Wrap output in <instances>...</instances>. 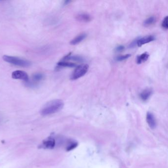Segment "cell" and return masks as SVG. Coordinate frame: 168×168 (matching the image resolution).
I'll list each match as a JSON object with an SVG mask.
<instances>
[{"label":"cell","instance_id":"cell-1","mask_svg":"<svg viewBox=\"0 0 168 168\" xmlns=\"http://www.w3.org/2000/svg\"><path fill=\"white\" fill-rule=\"evenodd\" d=\"M64 102L59 99L52 100L45 104L41 111L42 116H48L59 112L64 107Z\"/></svg>","mask_w":168,"mask_h":168},{"label":"cell","instance_id":"cell-2","mask_svg":"<svg viewBox=\"0 0 168 168\" xmlns=\"http://www.w3.org/2000/svg\"><path fill=\"white\" fill-rule=\"evenodd\" d=\"M3 60L8 63L15 66L22 67H28L31 66V63L28 60L22 59L21 58L14 57V56L4 55L3 57Z\"/></svg>","mask_w":168,"mask_h":168},{"label":"cell","instance_id":"cell-3","mask_svg":"<svg viewBox=\"0 0 168 168\" xmlns=\"http://www.w3.org/2000/svg\"><path fill=\"white\" fill-rule=\"evenodd\" d=\"M89 66L87 64H81L78 66L72 74V80H77L83 77L87 72Z\"/></svg>","mask_w":168,"mask_h":168},{"label":"cell","instance_id":"cell-4","mask_svg":"<svg viewBox=\"0 0 168 168\" xmlns=\"http://www.w3.org/2000/svg\"><path fill=\"white\" fill-rule=\"evenodd\" d=\"M56 145L55 139L53 136H50L43 141L39 145V148L44 149H53Z\"/></svg>","mask_w":168,"mask_h":168},{"label":"cell","instance_id":"cell-5","mask_svg":"<svg viewBox=\"0 0 168 168\" xmlns=\"http://www.w3.org/2000/svg\"><path fill=\"white\" fill-rule=\"evenodd\" d=\"M44 75L41 72H37L34 74L32 77V81H29L26 82V85L29 87H36L38 86L39 82L44 79Z\"/></svg>","mask_w":168,"mask_h":168},{"label":"cell","instance_id":"cell-6","mask_svg":"<svg viewBox=\"0 0 168 168\" xmlns=\"http://www.w3.org/2000/svg\"><path fill=\"white\" fill-rule=\"evenodd\" d=\"M12 78L14 79H20L27 82L29 80V76L26 72L21 70H17L12 72L11 75Z\"/></svg>","mask_w":168,"mask_h":168},{"label":"cell","instance_id":"cell-7","mask_svg":"<svg viewBox=\"0 0 168 168\" xmlns=\"http://www.w3.org/2000/svg\"><path fill=\"white\" fill-rule=\"evenodd\" d=\"M146 121L149 127L152 129H155L156 127V121L154 115L152 113L148 112L146 114Z\"/></svg>","mask_w":168,"mask_h":168},{"label":"cell","instance_id":"cell-8","mask_svg":"<svg viewBox=\"0 0 168 168\" xmlns=\"http://www.w3.org/2000/svg\"><path fill=\"white\" fill-rule=\"evenodd\" d=\"M155 39V37L152 35L145 36L141 38H138V40L137 41V45L139 47H142L145 44H148L154 41Z\"/></svg>","mask_w":168,"mask_h":168},{"label":"cell","instance_id":"cell-9","mask_svg":"<svg viewBox=\"0 0 168 168\" xmlns=\"http://www.w3.org/2000/svg\"><path fill=\"white\" fill-rule=\"evenodd\" d=\"M152 94V91L151 89L147 88L145 89L140 94V97L143 101H147L149 99L150 96H151Z\"/></svg>","mask_w":168,"mask_h":168},{"label":"cell","instance_id":"cell-10","mask_svg":"<svg viewBox=\"0 0 168 168\" xmlns=\"http://www.w3.org/2000/svg\"><path fill=\"white\" fill-rule=\"evenodd\" d=\"M87 37V35L85 33H82L81 34L79 35L77 37H75L74 39L72 40L70 42V44L72 45H77L78 44H79L80 42L83 41L85 38Z\"/></svg>","mask_w":168,"mask_h":168},{"label":"cell","instance_id":"cell-11","mask_svg":"<svg viewBox=\"0 0 168 168\" xmlns=\"http://www.w3.org/2000/svg\"><path fill=\"white\" fill-rule=\"evenodd\" d=\"M76 18L77 20L82 22H88L92 19L91 17L86 14H79L77 15Z\"/></svg>","mask_w":168,"mask_h":168},{"label":"cell","instance_id":"cell-12","mask_svg":"<svg viewBox=\"0 0 168 168\" xmlns=\"http://www.w3.org/2000/svg\"><path fill=\"white\" fill-rule=\"evenodd\" d=\"M68 60H72V61H75L81 62L83 61L82 58L81 56H78V55H72L71 54L67 55L63 58L62 61H66Z\"/></svg>","mask_w":168,"mask_h":168},{"label":"cell","instance_id":"cell-13","mask_svg":"<svg viewBox=\"0 0 168 168\" xmlns=\"http://www.w3.org/2000/svg\"><path fill=\"white\" fill-rule=\"evenodd\" d=\"M149 54L147 52H145L144 53L142 54L141 55H139L137 58L136 62L138 64H141L142 63H144L146 62L149 58Z\"/></svg>","mask_w":168,"mask_h":168},{"label":"cell","instance_id":"cell-14","mask_svg":"<svg viewBox=\"0 0 168 168\" xmlns=\"http://www.w3.org/2000/svg\"><path fill=\"white\" fill-rule=\"evenodd\" d=\"M58 68H61V67H68V68H73L77 66L75 63L68 62L64 61H61L57 63Z\"/></svg>","mask_w":168,"mask_h":168},{"label":"cell","instance_id":"cell-15","mask_svg":"<svg viewBox=\"0 0 168 168\" xmlns=\"http://www.w3.org/2000/svg\"><path fill=\"white\" fill-rule=\"evenodd\" d=\"M156 21V18H155V17H149L144 21L143 25L145 27H149V26H151L152 25L154 24Z\"/></svg>","mask_w":168,"mask_h":168},{"label":"cell","instance_id":"cell-16","mask_svg":"<svg viewBox=\"0 0 168 168\" xmlns=\"http://www.w3.org/2000/svg\"><path fill=\"white\" fill-rule=\"evenodd\" d=\"M77 146H78V143L77 142H70L68 145V146H67L66 150L68 151H71V150L74 149V148H75Z\"/></svg>","mask_w":168,"mask_h":168},{"label":"cell","instance_id":"cell-17","mask_svg":"<svg viewBox=\"0 0 168 168\" xmlns=\"http://www.w3.org/2000/svg\"><path fill=\"white\" fill-rule=\"evenodd\" d=\"M130 56H131V55L128 54L123 55H120V56L117 57L116 59L118 61H124V60L128 59V58L130 57Z\"/></svg>","mask_w":168,"mask_h":168},{"label":"cell","instance_id":"cell-18","mask_svg":"<svg viewBox=\"0 0 168 168\" xmlns=\"http://www.w3.org/2000/svg\"><path fill=\"white\" fill-rule=\"evenodd\" d=\"M162 27L164 30L168 29V17H166L162 22Z\"/></svg>","mask_w":168,"mask_h":168},{"label":"cell","instance_id":"cell-19","mask_svg":"<svg viewBox=\"0 0 168 168\" xmlns=\"http://www.w3.org/2000/svg\"><path fill=\"white\" fill-rule=\"evenodd\" d=\"M124 48V47L123 45H119L118 47H116V48H115V51L117 52H120V51L123 50Z\"/></svg>","mask_w":168,"mask_h":168},{"label":"cell","instance_id":"cell-20","mask_svg":"<svg viewBox=\"0 0 168 168\" xmlns=\"http://www.w3.org/2000/svg\"><path fill=\"white\" fill-rule=\"evenodd\" d=\"M138 40V38L136 39V40H134V41L132 42L131 44H130V47H135L136 45H137V42Z\"/></svg>","mask_w":168,"mask_h":168}]
</instances>
